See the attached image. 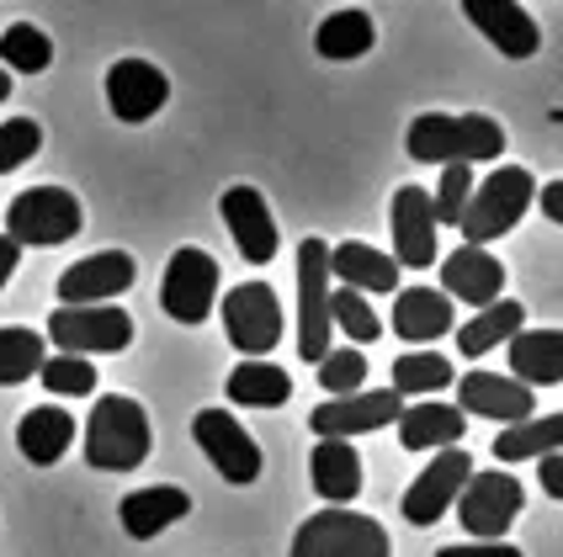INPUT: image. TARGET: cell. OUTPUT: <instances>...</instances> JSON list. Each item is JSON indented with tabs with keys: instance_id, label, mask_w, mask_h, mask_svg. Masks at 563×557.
Returning a JSON list of instances; mask_svg holds the SVG:
<instances>
[{
	"instance_id": "1",
	"label": "cell",
	"mask_w": 563,
	"mask_h": 557,
	"mask_svg": "<svg viewBox=\"0 0 563 557\" xmlns=\"http://www.w3.org/2000/svg\"><path fill=\"white\" fill-rule=\"evenodd\" d=\"M405 149L420 165H484V159L505 155V127L495 118H484V112H468V118L420 112L409 123Z\"/></svg>"
},
{
	"instance_id": "2",
	"label": "cell",
	"mask_w": 563,
	"mask_h": 557,
	"mask_svg": "<svg viewBox=\"0 0 563 557\" xmlns=\"http://www.w3.org/2000/svg\"><path fill=\"white\" fill-rule=\"evenodd\" d=\"M150 446H155V435H150L144 403L128 399V393L96 399L91 420H86V463L96 472H133V467H144Z\"/></svg>"
},
{
	"instance_id": "3",
	"label": "cell",
	"mask_w": 563,
	"mask_h": 557,
	"mask_svg": "<svg viewBox=\"0 0 563 557\" xmlns=\"http://www.w3.org/2000/svg\"><path fill=\"white\" fill-rule=\"evenodd\" d=\"M532 170H521V165H500V170H489V181H478L468 191V208H463V218H457V229H463V245H495V239H505L521 218H527V208H532Z\"/></svg>"
},
{
	"instance_id": "4",
	"label": "cell",
	"mask_w": 563,
	"mask_h": 557,
	"mask_svg": "<svg viewBox=\"0 0 563 557\" xmlns=\"http://www.w3.org/2000/svg\"><path fill=\"white\" fill-rule=\"evenodd\" d=\"M80 197L64 186H32L5 208V239H16L22 249H54L64 239L80 234Z\"/></svg>"
},
{
	"instance_id": "5",
	"label": "cell",
	"mask_w": 563,
	"mask_h": 557,
	"mask_svg": "<svg viewBox=\"0 0 563 557\" xmlns=\"http://www.w3.org/2000/svg\"><path fill=\"white\" fill-rule=\"evenodd\" d=\"M292 557H394L388 531L356 510H313L292 536Z\"/></svg>"
},
{
	"instance_id": "6",
	"label": "cell",
	"mask_w": 563,
	"mask_h": 557,
	"mask_svg": "<svg viewBox=\"0 0 563 557\" xmlns=\"http://www.w3.org/2000/svg\"><path fill=\"white\" fill-rule=\"evenodd\" d=\"M48 341L64 356H112V350H128L133 319L118 303H59L48 313Z\"/></svg>"
},
{
	"instance_id": "7",
	"label": "cell",
	"mask_w": 563,
	"mask_h": 557,
	"mask_svg": "<svg viewBox=\"0 0 563 557\" xmlns=\"http://www.w3.org/2000/svg\"><path fill=\"white\" fill-rule=\"evenodd\" d=\"M457 521L468 531L473 542H500L505 531L516 526V515L527 510V494H521V483L500 472V467H489V472H473L468 483H463V494H457Z\"/></svg>"
},
{
	"instance_id": "8",
	"label": "cell",
	"mask_w": 563,
	"mask_h": 557,
	"mask_svg": "<svg viewBox=\"0 0 563 557\" xmlns=\"http://www.w3.org/2000/svg\"><path fill=\"white\" fill-rule=\"evenodd\" d=\"M330 350V245H298V356L319 361Z\"/></svg>"
},
{
	"instance_id": "9",
	"label": "cell",
	"mask_w": 563,
	"mask_h": 557,
	"mask_svg": "<svg viewBox=\"0 0 563 557\" xmlns=\"http://www.w3.org/2000/svg\"><path fill=\"white\" fill-rule=\"evenodd\" d=\"M213 298H219V260L197 245L176 249L159 281V309L176 324H202L213 313Z\"/></svg>"
},
{
	"instance_id": "10",
	"label": "cell",
	"mask_w": 563,
	"mask_h": 557,
	"mask_svg": "<svg viewBox=\"0 0 563 557\" xmlns=\"http://www.w3.org/2000/svg\"><path fill=\"white\" fill-rule=\"evenodd\" d=\"M191 435H197V446H202V457L219 467L223 483H255L261 478V446H255V435L229 414V409H202L197 420H191Z\"/></svg>"
},
{
	"instance_id": "11",
	"label": "cell",
	"mask_w": 563,
	"mask_h": 557,
	"mask_svg": "<svg viewBox=\"0 0 563 557\" xmlns=\"http://www.w3.org/2000/svg\"><path fill=\"white\" fill-rule=\"evenodd\" d=\"M223 330L229 345H240L245 356H266L282 341V303L266 281H240L223 298Z\"/></svg>"
},
{
	"instance_id": "12",
	"label": "cell",
	"mask_w": 563,
	"mask_h": 557,
	"mask_svg": "<svg viewBox=\"0 0 563 557\" xmlns=\"http://www.w3.org/2000/svg\"><path fill=\"white\" fill-rule=\"evenodd\" d=\"M405 399L394 388H373V393H345V399H324L319 409L309 414V431L319 441H351V435H367V431H383L399 420Z\"/></svg>"
},
{
	"instance_id": "13",
	"label": "cell",
	"mask_w": 563,
	"mask_h": 557,
	"mask_svg": "<svg viewBox=\"0 0 563 557\" xmlns=\"http://www.w3.org/2000/svg\"><path fill=\"white\" fill-rule=\"evenodd\" d=\"M473 478V457L463 452V446H446V452H437L431 457V467L409 483L405 494V521L409 526H437L441 515L457 504V494H463V483Z\"/></svg>"
},
{
	"instance_id": "14",
	"label": "cell",
	"mask_w": 563,
	"mask_h": 557,
	"mask_svg": "<svg viewBox=\"0 0 563 557\" xmlns=\"http://www.w3.org/2000/svg\"><path fill=\"white\" fill-rule=\"evenodd\" d=\"M170 101L165 69L150 59H118L107 69V107L118 123H150L159 107Z\"/></svg>"
},
{
	"instance_id": "15",
	"label": "cell",
	"mask_w": 563,
	"mask_h": 557,
	"mask_svg": "<svg viewBox=\"0 0 563 557\" xmlns=\"http://www.w3.org/2000/svg\"><path fill=\"white\" fill-rule=\"evenodd\" d=\"M219 213L251 266L277 260V223H272V208H266V197H261L255 186H229L219 197Z\"/></svg>"
},
{
	"instance_id": "16",
	"label": "cell",
	"mask_w": 563,
	"mask_h": 557,
	"mask_svg": "<svg viewBox=\"0 0 563 557\" xmlns=\"http://www.w3.org/2000/svg\"><path fill=\"white\" fill-rule=\"evenodd\" d=\"M394 255H399V266H415V271H426L431 260H437V213H431V197H426V186H399L394 191Z\"/></svg>"
},
{
	"instance_id": "17",
	"label": "cell",
	"mask_w": 563,
	"mask_h": 557,
	"mask_svg": "<svg viewBox=\"0 0 563 557\" xmlns=\"http://www.w3.org/2000/svg\"><path fill=\"white\" fill-rule=\"evenodd\" d=\"M441 292H446L452 303L489 309V303L505 292V266L489 255V249H478V245L452 249V255L441 260Z\"/></svg>"
},
{
	"instance_id": "18",
	"label": "cell",
	"mask_w": 563,
	"mask_h": 557,
	"mask_svg": "<svg viewBox=\"0 0 563 557\" xmlns=\"http://www.w3.org/2000/svg\"><path fill=\"white\" fill-rule=\"evenodd\" d=\"M139 277L133 255L123 249H101V255H86L75 260L69 271L59 277V298L64 303H107V298H123L128 287Z\"/></svg>"
},
{
	"instance_id": "19",
	"label": "cell",
	"mask_w": 563,
	"mask_h": 557,
	"mask_svg": "<svg viewBox=\"0 0 563 557\" xmlns=\"http://www.w3.org/2000/svg\"><path fill=\"white\" fill-rule=\"evenodd\" d=\"M457 388V409L463 414H478V420H500V425H521L532 420V388L510 382L500 371H468Z\"/></svg>"
},
{
	"instance_id": "20",
	"label": "cell",
	"mask_w": 563,
	"mask_h": 557,
	"mask_svg": "<svg viewBox=\"0 0 563 557\" xmlns=\"http://www.w3.org/2000/svg\"><path fill=\"white\" fill-rule=\"evenodd\" d=\"M463 11H468V22L500 48L505 59H532L542 48V32H537V22L516 0H463Z\"/></svg>"
},
{
	"instance_id": "21",
	"label": "cell",
	"mask_w": 563,
	"mask_h": 557,
	"mask_svg": "<svg viewBox=\"0 0 563 557\" xmlns=\"http://www.w3.org/2000/svg\"><path fill=\"white\" fill-rule=\"evenodd\" d=\"M399 446L405 452H446V446H463L468 435V414L457 403H437V399H420L399 409Z\"/></svg>"
},
{
	"instance_id": "22",
	"label": "cell",
	"mask_w": 563,
	"mask_h": 557,
	"mask_svg": "<svg viewBox=\"0 0 563 557\" xmlns=\"http://www.w3.org/2000/svg\"><path fill=\"white\" fill-rule=\"evenodd\" d=\"M452 324H457V313H452V298L441 287H405L394 298V335L409 341L415 350L452 335Z\"/></svg>"
},
{
	"instance_id": "23",
	"label": "cell",
	"mask_w": 563,
	"mask_h": 557,
	"mask_svg": "<svg viewBox=\"0 0 563 557\" xmlns=\"http://www.w3.org/2000/svg\"><path fill=\"white\" fill-rule=\"evenodd\" d=\"M510 371L521 388H559L563 382V335L559 330H516L510 335Z\"/></svg>"
},
{
	"instance_id": "24",
	"label": "cell",
	"mask_w": 563,
	"mask_h": 557,
	"mask_svg": "<svg viewBox=\"0 0 563 557\" xmlns=\"http://www.w3.org/2000/svg\"><path fill=\"white\" fill-rule=\"evenodd\" d=\"M191 515V494L187 489H139V494H128L118 504V521L133 542H155L165 526H176V521H187Z\"/></svg>"
},
{
	"instance_id": "25",
	"label": "cell",
	"mask_w": 563,
	"mask_h": 557,
	"mask_svg": "<svg viewBox=\"0 0 563 557\" xmlns=\"http://www.w3.org/2000/svg\"><path fill=\"white\" fill-rule=\"evenodd\" d=\"M75 446V420L54 409V403H37L22 414V425H16V452L27 457L32 467H54Z\"/></svg>"
},
{
	"instance_id": "26",
	"label": "cell",
	"mask_w": 563,
	"mask_h": 557,
	"mask_svg": "<svg viewBox=\"0 0 563 557\" xmlns=\"http://www.w3.org/2000/svg\"><path fill=\"white\" fill-rule=\"evenodd\" d=\"M330 277H341V287H351V292H394L399 287V260L362 245V239H345L341 249H330Z\"/></svg>"
},
{
	"instance_id": "27",
	"label": "cell",
	"mask_w": 563,
	"mask_h": 557,
	"mask_svg": "<svg viewBox=\"0 0 563 557\" xmlns=\"http://www.w3.org/2000/svg\"><path fill=\"white\" fill-rule=\"evenodd\" d=\"M309 472H313V494L330 499V504H351L362 494V457L351 441H319L309 457Z\"/></svg>"
},
{
	"instance_id": "28",
	"label": "cell",
	"mask_w": 563,
	"mask_h": 557,
	"mask_svg": "<svg viewBox=\"0 0 563 557\" xmlns=\"http://www.w3.org/2000/svg\"><path fill=\"white\" fill-rule=\"evenodd\" d=\"M223 393L234 403H245V409H282V403L292 399V377L282 367H272L266 356H245L240 367L229 371Z\"/></svg>"
},
{
	"instance_id": "29",
	"label": "cell",
	"mask_w": 563,
	"mask_h": 557,
	"mask_svg": "<svg viewBox=\"0 0 563 557\" xmlns=\"http://www.w3.org/2000/svg\"><path fill=\"white\" fill-rule=\"evenodd\" d=\"M521 324H527V309H521L516 298H495L489 309H478L468 324L457 330V350H463L468 361H478V356H489L495 345L510 341Z\"/></svg>"
},
{
	"instance_id": "30",
	"label": "cell",
	"mask_w": 563,
	"mask_h": 557,
	"mask_svg": "<svg viewBox=\"0 0 563 557\" xmlns=\"http://www.w3.org/2000/svg\"><path fill=\"white\" fill-rule=\"evenodd\" d=\"M452 382H457L452 361H446L441 350H431V345L405 350V356L394 361V393H399V399H431V393L452 388Z\"/></svg>"
},
{
	"instance_id": "31",
	"label": "cell",
	"mask_w": 563,
	"mask_h": 557,
	"mask_svg": "<svg viewBox=\"0 0 563 557\" xmlns=\"http://www.w3.org/2000/svg\"><path fill=\"white\" fill-rule=\"evenodd\" d=\"M377 43V27L367 11H335V16H324L319 32H313V48H319V59H362L367 48Z\"/></svg>"
},
{
	"instance_id": "32",
	"label": "cell",
	"mask_w": 563,
	"mask_h": 557,
	"mask_svg": "<svg viewBox=\"0 0 563 557\" xmlns=\"http://www.w3.org/2000/svg\"><path fill=\"white\" fill-rule=\"evenodd\" d=\"M563 446V414H548V420H521L510 431L495 435V457L500 463H537L548 452Z\"/></svg>"
},
{
	"instance_id": "33",
	"label": "cell",
	"mask_w": 563,
	"mask_h": 557,
	"mask_svg": "<svg viewBox=\"0 0 563 557\" xmlns=\"http://www.w3.org/2000/svg\"><path fill=\"white\" fill-rule=\"evenodd\" d=\"M0 64L16 69V75H43V69L54 64L48 32L32 27V22H11V27L0 32Z\"/></svg>"
},
{
	"instance_id": "34",
	"label": "cell",
	"mask_w": 563,
	"mask_h": 557,
	"mask_svg": "<svg viewBox=\"0 0 563 557\" xmlns=\"http://www.w3.org/2000/svg\"><path fill=\"white\" fill-rule=\"evenodd\" d=\"M43 367V335L37 330H22V324H5L0 330V388H16L37 377Z\"/></svg>"
},
{
	"instance_id": "35",
	"label": "cell",
	"mask_w": 563,
	"mask_h": 557,
	"mask_svg": "<svg viewBox=\"0 0 563 557\" xmlns=\"http://www.w3.org/2000/svg\"><path fill=\"white\" fill-rule=\"evenodd\" d=\"M330 330H341L345 341H356V350H362L367 341L383 335V319H377V309L362 298V292L335 287V292H330Z\"/></svg>"
},
{
	"instance_id": "36",
	"label": "cell",
	"mask_w": 563,
	"mask_h": 557,
	"mask_svg": "<svg viewBox=\"0 0 563 557\" xmlns=\"http://www.w3.org/2000/svg\"><path fill=\"white\" fill-rule=\"evenodd\" d=\"M37 377H43V388L48 393H59V399H86L96 382V367H91V356H43V367H37Z\"/></svg>"
},
{
	"instance_id": "37",
	"label": "cell",
	"mask_w": 563,
	"mask_h": 557,
	"mask_svg": "<svg viewBox=\"0 0 563 557\" xmlns=\"http://www.w3.org/2000/svg\"><path fill=\"white\" fill-rule=\"evenodd\" d=\"M313 367H319V388H324L330 399L362 393V382H367V356H362L356 345H345V350H324Z\"/></svg>"
},
{
	"instance_id": "38",
	"label": "cell",
	"mask_w": 563,
	"mask_h": 557,
	"mask_svg": "<svg viewBox=\"0 0 563 557\" xmlns=\"http://www.w3.org/2000/svg\"><path fill=\"white\" fill-rule=\"evenodd\" d=\"M37 149H43V127L32 123V118H5L0 123V176L5 170H22Z\"/></svg>"
},
{
	"instance_id": "39",
	"label": "cell",
	"mask_w": 563,
	"mask_h": 557,
	"mask_svg": "<svg viewBox=\"0 0 563 557\" xmlns=\"http://www.w3.org/2000/svg\"><path fill=\"white\" fill-rule=\"evenodd\" d=\"M468 191H473V170H468V165H446V170H441L437 197H431V213H437V223H457V218H463V208H468Z\"/></svg>"
},
{
	"instance_id": "40",
	"label": "cell",
	"mask_w": 563,
	"mask_h": 557,
	"mask_svg": "<svg viewBox=\"0 0 563 557\" xmlns=\"http://www.w3.org/2000/svg\"><path fill=\"white\" fill-rule=\"evenodd\" d=\"M437 557H521L510 542H468V547H441Z\"/></svg>"
},
{
	"instance_id": "41",
	"label": "cell",
	"mask_w": 563,
	"mask_h": 557,
	"mask_svg": "<svg viewBox=\"0 0 563 557\" xmlns=\"http://www.w3.org/2000/svg\"><path fill=\"white\" fill-rule=\"evenodd\" d=\"M537 478H542V489H548L553 499H563V457H559V452L537 457Z\"/></svg>"
},
{
	"instance_id": "42",
	"label": "cell",
	"mask_w": 563,
	"mask_h": 557,
	"mask_svg": "<svg viewBox=\"0 0 563 557\" xmlns=\"http://www.w3.org/2000/svg\"><path fill=\"white\" fill-rule=\"evenodd\" d=\"M532 197L542 202V218H548V223H563V186L559 181H548L542 191H532Z\"/></svg>"
},
{
	"instance_id": "43",
	"label": "cell",
	"mask_w": 563,
	"mask_h": 557,
	"mask_svg": "<svg viewBox=\"0 0 563 557\" xmlns=\"http://www.w3.org/2000/svg\"><path fill=\"white\" fill-rule=\"evenodd\" d=\"M16 260H22V245L0 234V287H5L11 277H16Z\"/></svg>"
},
{
	"instance_id": "44",
	"label": "cell",
	"mask_w": 563,
	"mask_h": 557,
	"mask_svg": "<svg viewBox=\"0 0 563 557\" xmlns=\"http://www.w3.org/2000/svg\"><path fill=\"white\" fill-rule=\"evenodd\" d=\"M5 96H11V75L0 69V101H5Z\"/></svg>"
}]
</instances>
